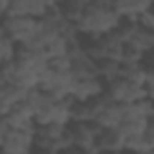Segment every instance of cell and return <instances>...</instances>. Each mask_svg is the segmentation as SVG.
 <instances>
[{"instance_id":"277c9868","label":"cell","mask_w":154,"mask_h":154,"mask_svg":"<svg viewBox=\"0 0 154 154\" xmlns=\"http://www.w3.org/2000/svg\"><path fill=\"white\" fill-rule=\"evenodd\" d=\"M35 131L36 125L26 129H9L0 145V150L4 154H29L35 140Z\"/></svg>"},{"instance_id":"cb8c5ba5","label":"cell","mask_w":154,"mask_h":154,"mask_svg":"<svg viewBox=\"0 0 154 154\" xmlns=\"http://www.w3.org/2000/svg\"><path fill=\"white\" fill-rule=\"evenodd\" d=\"M47 67L54 72H69L71 69V60L67 56H58V58H51L47 60Z\"/></svg>"},{"instance_id":"7a4b0ae2","label":"cell","mask_w":154,"mask_h":154,"mask_svg":"<svg viewBox=\"0 0 154 154\" xmlns=\"http://www.w3.org/2000/svg\"><path fill=\"white\" fill-rule=\"evenodd\" d=\"M103 94L111 102L122 103V105H131V103H136L143 98H149L141 85H136V84H132L129 80H123V78H114V80L107 82L105 89H103Z\"/></svg>"},{"instance_id":"30bf717a","label":"cell","mask_w":154,"mask_h":154,"mask_svg":"<svg viewBox=\"0 0 154 154\" xmlns=\"http://www.w3.org/2000/svg\"><path fill=\"white\" fill-rule=\"evenodd\" d=\"M93 149L100 152H123V136L118 129H102L94 138Z\"/></svg>"},{"instance_id":"ffe728a7","label":"cell","mask_w":154,"mask_h":154,"mask_svg":"<svg viewBox=\"0 0 154 154\" xmlns=\"http://www.w3.org/2000/svg\"><path fill=\"white\" fill-rule=\"evenodd\" d=\"M136 29H138V26H136L134 20H125V18H122V20L118 22V26L112 29V33H114V36L118 38L120 44H125V42H131V38L134 36Z\"/></svg>"},{"instance_id":"e0dca14e","label":"cell","mask_w":154,"mask_h":154,"mask_svg":"<svg viewBox=\"0 0 154 154\" xmlns=\"http://www.w3.org/2000/svg\"><path fill=\"white\" fill-rule=\"evenodd\" d=\"M131 44L136 45L143 53H152V47H154V31H147V29L138 27L136 33H134V36L131 38Z\"/></svg>"},{"instance_id":"603a6c76","label":"cell","mask_w":154,"mask_h":154,"mask_svg":"<svg viewBox=\"0 0 154 154\" xmlns=\"http://www.w3.org/2000/svg\"><path fill=\"white\" fill-rule=\"evenodd\" d=\"M136 26L141 29H147V31H154V11H152V8H149L141 15H138Z\"/></svg>"},{"instance_id":"9a60e30c","label":"cell","mask_w":154,"mask_h":154,"mask_svg":"<svg viewBox=\"0 0 154 154\" xmlns=\"http://www.w3.org/2000/svg\"><path fill=\"white\" fill-rule=\"evenodd\" d=\"M69 72L72 74V78L80 80V78H94L96 71H94V62L89 60L87 56H78L71 60V69Z\"/></svg>"},{"instance_id":"d6986e66","label":"cell","mask_w":154,"mask_h":154,"mask_svg":"<svg viewBox=\"0 0 154 154\" xmlns=\"http://www.w3.org/2000/svg\"><path fill=\"white\" fill-rule=\"evenodd\" d=\"M93 109H91V103L89 102H76L72 100L71 103V122H89L93 120Z\"/></svg>"},{"instance_id":"ac0fdd59","label":"cell","mask_w":154,"mask_h":154,"mask_svg":"<svg viewBox=\"0 0 154 154\" xmlns=\"http://www.w3.org/2000/svg\"><path fill=\"white\" fill-rule=\"evenodd\" d=\"M154 120V118H152ZM150 120H145V118H129V120H123L116 129L122 132V136H131V134H141L145 131V127L149 125Z\"/></svg>"},{"instance_id":"9c48e42d","label":"cell","mask_w":154,"mask_h":154,"mask_svg":"<svg viewBox=\"0 0 154 154\" xmlns=\"http://www.w3.org/2000/svg\"><path fill=\"white\" fill-rule=\"evenodd\" d=\"M105 89V82L100 80L98 76L94 78H80L72 82V87H71V98L76 100V102H87L91 98H96L103 93Z\"/></svg>"},{"instance_id":"6da1fadb","label":"cell","mask_w":154,"mask_h":154,"mask_svg":"<svg viewBox=\"0 0 154 154\" xmlns=\"http://www.w3.org/2000/svg\"><path fill=\"white\" fill-rule=\"evenodd\" d=\"M122 18L112 9V2L109 0H87V6L82 13V18L76 22L78 35L102 36L111 33Z\"/></svg>"},{"instance_id":"44dd1931","label":"cell","mask_w":154,"mask_h":154,"mask_svg":"<svg viewBox=\"0 0 154 154\" xmlns=\"http://www.w3.org/2000/svg\"><path fill=\"white\" fill-rule=\"evenodd\" d=\"M42 54L51 60V58H58V56H67V40L58 36L56 40H53L49 45H45V49L42 51Z\"/></svg>"},{"instance_id":"3957f363","label":"cell","mask_w":154,"mask_h":154,"mask_svg":"<svg viewBox=\"0 0 154 154\" xmlns=\"http://www.w3.org/2000/svg\"><path fill=\"white\" fill-rule=\"evenodd\" d=\"M36 22L38 20L29 18V17H4L0 26H2L4 35L9 40H13L17 45H22L33 36L36 29Z\"/></svg>"},{"instance_id":"5b68a950","label":"cell","mask_w":154,"mask_h":154,"mask_svg":"<svg viewBox=\"0 0 154 154\" xmlns=\"http://www.w3.org/2000/svg\"><path fill=\"white\" fill-rule=\"evenodd\" d=\"M67 131H69V136H71V145L72 147H78V149H93L94 145V138L100 134L102 127L94 122V120H89V122H71L67 125Z\"/></svg>"},{"instance_id":"52a82bcc","label":"cell","mask_w":154,"mask_h":154,"mask_svg":"<svg viewBox=\"0 0 154 154\" xmlns=\"http://www.w3.org/2000/svg\"><path fill=\"white\" fill-rule=\"evenodd\" d=\"M123 152L154 154V120L149 122L141 134L123 136Z\"/></svg>"},{"instance_id":"4316f807","label":"cell","mask_w":154,"mask_h":154,"mask_svg":"<svg viewBox=\"0 0 154 154\" xmlns=\"http://www.w3.org/2000/svg\"><path fill=\"white\" fill-rule=\"evenodd\" d=\"M71 154H98L94 149H78V147H71Z\"/></svg>"},{"instance_id":"4fadbf2b","label":"cell","mask_w":154,"mask_h":154,"mask_svg":"<svg viewBox=\"0 0 154 154\" xmlns=\"http://www.w3.org/2000/svg\"><path fill=\"white\" fill-rule=\"evenodd\" d=\"M85 6H87V0H62V2H58L60 17L76 26V22L82 18Z\"/></svg>"},{"instance_id":"83f0119b","label":"cell","mask_w":154,"mask_h":154,"mask_svg":"<svg viewBox=\"0 0 154 154\" xmlns=\"http://www.w3.org/2000/svg\"><path fill=\"white\" fill-rule=\"evenodd\" d=\"M8 4H9V0H0V24H2V20H4V17H6Z\"/></svg>"},{"instance_id":"ba28073f","label":"cell","mask_w":154,"mask_h":154,"mask_svg":"<svg viewBox=\"0 0 154 154\" xmlns=\"http://www.w3.org/2000/svg\"><path fill=\"white\" fill-rule=\"evenodd\" d=\"M13 62H15V65H17L18 69L38 74V80H40V74H42V72L45 71V67H47V58H45L42 53L26 49V47H22V45L17 47V53H15Z\"/></svg>"},{"instance_id":"7c38bea8","label":"cell","mask_w":154,"mask_h":154,"mask_svg":"<svg viewBox=\"0 0 154 154\" xmlns=\"http://www.w3.org/2000/svg\"><path fill=\"white\" fill-rule=\"evenodd\" d=\"M149 8H152L150 0H116V2H112V9L116 11L120 18L134 20V22L138 15H141Z\"/></svg>"},{"instance_id":"8992f818","label":"cell","mask_w":154,"mask_h":154,"mask_svg":"<svg viewBox=\"0 0 154 154\" xmlns=\"http://www.w3.org/2000/svg\"><path fill=\"white\" fill-rule=\"evenodd\" d=\"M49 0H9L6 17H29L40 20L45 17Z\"/></svg>"},{"instance_id":"2e32d148","label":"cell","mask_w":154,"mask_h":154,"mask_svg":"<svg viewBox=\"0 0 154 154\" xmlns=\"http://www.w3.org/2000/svg\"><path fill=\"white\" fill-rule=\"evenodd\" d=\"M147 53L140 51L136 45H132L131 42H125L120 45V63H127V65H136V63H141L143 56Z\"/></svg>"},{"instance_id":"484cf974","label":"cell","mask_w":154,"mask_h":154,"mask_svg":"<svg viewBox=\"0 0 154 154\" xmlns=\"http://www.w3.org/2000/svg\"><path fill=\"white\" fill-rule=\"evenodd\" d=\"M8 131H9V125H8V122H6V116L0 114V145H2V141H4V138H6V134H8Z\"/></svg>"},{"instance_id":"f1b7e54d","label":"cell","mask_w":154,"mask_h":154,"mask_svg":"<svg viewBox=\"0 0 154 154\" xmlns=\"http://www.w3.org/2000/svg\"><path fill=\"white\" fill-rule=\"evenodd\" d=\"M0 154H4V152H2V150H0Z\"/></svg>"},{"instance_id":"8fae6325","label":"cell","mask_w":154,"mask_h":154,"mask_svg":"<svg viewBox=\"0 0 154 154\" xmlns=\"http://www.w3.org/2000/svg\"><path fill=\"white\" fill-rule=\"evenodd\" d=\"M123 118V105L122 103H114V102H107L93 118L102 129H116L122 123Z\"/></svg>"},{"instance_id":"7402d4cb","label":"cell","mask_w":154,"mask_h":154,"mask_svg":"<svg viewBox=\"0 0 154 154\" xmlns=\"http://www.w3.org/2000/svg\"><path fill=\"white\" fill-rule=\"evenodd\" d=\"M17 44L13 40H9L8 36H2L0 38V63H6V62H11L15 58V53H17Z\"/></svg>"},{"instance_id":"5bb4252c","label":"cell","mask_w":154,"mask_h":154,"mask_svg":"<svg viewBox=\"0 0 154 154\" xmlns=\"http://www.w3.org/2000/svg\"><path fill=\"white\" fill-rule=\"evenodd\" d=\"M94 71H96V76L100 80H103L105 84L118 78V72H120V62L114 60V58H109V56H102L94 62Z\"/></svg>"},{"instance_id":"d4e9b609","label":"cell","mask_w":154,"mask_h":154,"mask_svg":"<svg viewBox=\"0 0 154 154\" xmlns=\"http://www.w3.org/2000/svg\"><path fill=\"white\" fill-rule=\"evenodd\" d=\"M29 154H56V150L49 149V147H40V145H33Z\"/></svg>"}]
</instances>
